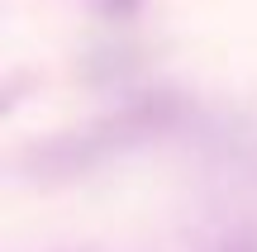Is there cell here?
I'll list each match as a JSON object with an SVG mask.
<instances>
[{"label": "cell", "instance_id": "cell-1", "mask_svg": "<svg viewBox=\"0 0 257 252\" xmlns=\"http://www.w3.org/2000/svg\"><path fill=\"white\" fill-rule=\"evenodd\" d=\"M224 252H257V243H224Z\"/></svg>", "mask_w": 257, "mask_h": 252}]
</instances>
